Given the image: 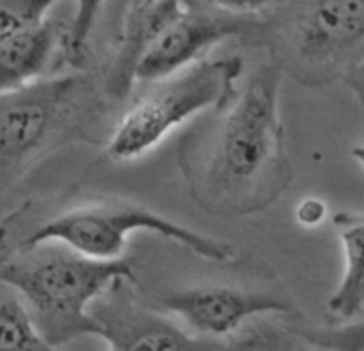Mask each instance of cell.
Returning a JSON list of instances; mask_svg holds the SVG:
<instances>
[{"instance_id":"obj_1","label":"cell","mask_w":364,"mask_h":351,"mask_svg":"<svg viewBox=\"0 0 364 351\" xmlns=\"http://www.w3.org/2000/svg\"><path fill=\"white\" fill-rule=\"evenodd\" d=\"M279 87L282 70L262 66L222 109V117L183 139L179 166L203 209L220 215L258 213L292 183Z\"/></svg>"},{"instance_id":"obj_2","label":"cell","mask_w":364,"mask_h":351,"mask_svg":"<svg viewBox=\"0 0 364 351\" xmlns=\"http://www.w3.org/2000/svg\"><path fill=\"white\" fill-rule=\"evenodd\" d=\"M2 286L23 296L36 326L53 347L79 337H98L90 311L115 284L132 281L130 260L100 262L73 249L47 247L2 256Z\"/></svg>"},{"instance_id":"obj_3","label":"cell","mask_w":364,"mask_h":351,"mask_svg":"<svg viewBox=\"0 0 364 351\" xmlns=\"http://www.w3.org/2000/svg\"><path fill=\"white\" fill-rule=\"evenodd\" d=\"M100 100L83 77L36 79L0 96V179L6 192L32 162L87 130Z\"/></svg>"},{"instance_id":"obj_4","label":"cell","mask_w":364,"mask_h":351,"mask_svg":"<svg viewBox=\"0 0 364 351\" xmlns=\"http://www.w3.org/2000/svg\"><path fill=\"white\" fill-rule=\"evenodd\" d=\"M132 232L158 234L211 262L226 264L237 260V252L230 243L211 239L173 220H166L145 205L113 196L90 200L49 217L47 222L38 224L26 239H21L15 252L58 243L85 258L113 262L122 260L119 256L124 254Z\"/></svg>"},{"instance_id":"obj_5","label":"cell","mask_w":364,"mask_h":351,"mask_svg":"<svg viewBox=\"0 0 364 351\" xmlns=\"http://www.w3.org/2000/svg\"><path fill=\"white\" fill-rule=\"evenodd\" d=\"M241 75L243 58L226 55L205 58L168 79L156 81L111 130L107 156L113 162L139 160L194 115L230 107L239 96L237 81Z\"/></svg>"},{"instance_id":"obj_6","label":"cell","mask_w":364,"mask_h":351,"mask_svg":"<svg viewBox=\"0 0 364 351\" xmlns=\"http://www.w3.org/2000/svg\"><path fill=\"white\" fill-rule=\"evenodd\" d=\"M139 19L122 55V66L111 77V92L124 96L132 83L168 79L205 60V53L226 36L243 30L230 15H211L186 0H156L136 11Z\"/></svg>"},{"instance_id":"obj_7","label":"cell","mask_w":364,"mask_h":351,"mask_svg":"<svg viewBox=\"0 0 364 351\" xmlns=\"http://www.w3.org/2000/svg\"><path fill=\"white\" fill-rule=\"evenodd\" d=\"M128 284H115L92 309L107 351H230V345L196 339L171 318L145 309Z\"/></svg>"},{"instance_id":"obj_8","label":"cell","mask_w":364,"mask_h":351,"mask_svg":"<svg viewBox=\"0 0 364 351\" xmlns=\"http://www.w3.org/2000/svg\"><path fill=\"white\" fill-rule=\"evenodd\" d=\"M162 305L188 328L207 337H230L258 315L296 313L292 301L230 286H200L171 292L162 298Z\"/></svg>"},{"instance_id":"obj_9","label":"cell","mask_w":364,"mask_h":351,"mask_svg":"<svg viewBox=\"0 0 364 351\" xmlns=\"http://www.w3.org/2000/svg\"><path fill=\"white\" fill-rule=\"evenodd\" d=\"M292 45L318 75L341 66L364 47V0H309L296 17Z\"/></svg>"},{"instance_id":"obj_10","label":"cell","mask_w":364,"mask_h":351,"mask_svg":"<svg viewBox=\"0 0 364 351\" xmlns=\"http://www.w3.org/2000/svg\"><path fill=\"white\" fill-rule=\"evenodd\" d=\"M62 32L51 19L21 26L9 34H0V92L28 85L47 68Z\"/></svg>"},{"instance_id":"obj_11","label":"cell","mask_w":364,"mask_h":351,"mask_svg":"<svg viewBox=\"0 0 364 351\" xmlns=\"http://www.w3.org/2000/svg\"><path fill=\"white\" fill-rule=\"evenodd\" d=\"M333 224L343 245L346 269L326 309L333 320L348 322L364 311V213L339 211Z\"/></svg>"},{"instance_id":"obj_12","label":"cell","mask_w":364,"mask_h":351,"mask_svg":"<svg viewBox=\"0 0 364 351\" xmlns=\"http://www.w3.org/2000/svg\"><path fill=\"white\" fill-rule=\"evenodd\" d=\"M0 351H58L41 328L17 292L2 286L0 301Z\"/></svg>"},{"instance_id":"obj_13","label":"cell","mask_w":364,"mask_h":351,"mask_svg":"<svg viewBox=\"0 0 364 351\" xmlns=\"http://www.w3.org/2000/svg\"><path fill=\"white\" fill-rule=\"evenodd\" d=\"M230 351H352L337 345H326L305 333L279 322H264L254 326L241 341L230 345Z\"/></svg>"},{"instance_id":"obj_14","label":"cell","mask_w":364,"mask_h":351,"mask_svg":"<svg viewBox=\"0 0 364 351\" xmlns=\"http://www.w3.org/2000/svg\"><path fill=\"white\" fill-rule=\"evenodd\" d=\"M53 2L58 0H0V34L47 19L45 13Z\"/></svg>"},{"instance_id":"obj_15","label":"cell","mask_w":364,"mask_h":351,"mask_svg":"<svg viewBox=\"0 0 364 351\" xmlns=\"http://www.w3.org/2000/svg\"><path fill=\"white\" fill-rule=\"evenodd\" d=\"M209 2L228 13H260L271 6H277L284 0H209Z\"/></svg>"},{"instance_id":"obj_16","label":"cell","mask_w":364,"mask_h":351,"mask_svg":"<svg viewBox=\"0 0 364 351\" xmlns=\"http://www.w3.org/2000/svg\"><path fill=\"white\" fill-rule=\"evenodd\" d=\"M324 217H326V205L320 198H305L296 209V220L307 228L320 226Z\"/></svg>"},{"instance_id":"obj_17","label":"cell","mask_w":364,"mask_h":351,"mask_svg":"<svg viewBox=\"0 0 364 351\" xmlns=\"http://www.w3.org/2000/svg\"><path fill=\"white\" fill-rule=\"evenodd\" d=\"M350 83H352V87L363 96L364 100V58L352 68V72H350Z\"/></svg>"},{"instance_id":"obj_18","label":"cell","mask_w":364,"mask_h":351,"mask_svg":"<svg viewBox=\"0 0 364 351\" xmlns=\"http://www.w3.org/2000/svg\"><path fill=\"white\" fill-rule=\"evenodd\" d=\"M352 158H354V160H358V164H363V168H364V145H358V147H354V149H352Z\"/></svg>"},{"instance_id":"obj_19","label":"cell","mask_w":364,"mask_h":351,"mask_svg":"<svg viewBox=\"0 0 364 351\" xmlns=\"http://www.w3.org/2000/svg\"><path fill=\"white\" fill-rule=\"evenodd\" d=\"M151 2H156V0H132V4H134V11H143V9H147Z\"/></svg>"}]
</instances>
